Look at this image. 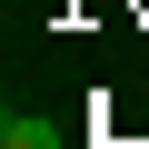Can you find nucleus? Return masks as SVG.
Masks as SVG:
<instances>
[{
    "mask_svg": "<svg viewBox=\"0 0 149 149\" xmlns=\"http://www.w3.org/2000/svg\"><path fill=\"white\" fill-rule=\"evenodd\" d=\"M0 149H70V139H60V119H40V109H10V119H0Z\"/></svg>",
    "mask_w": 149,
    "mask_h": 149,
    "instance_id": "1",
    "label": "nucleus"
}]
</instances>
